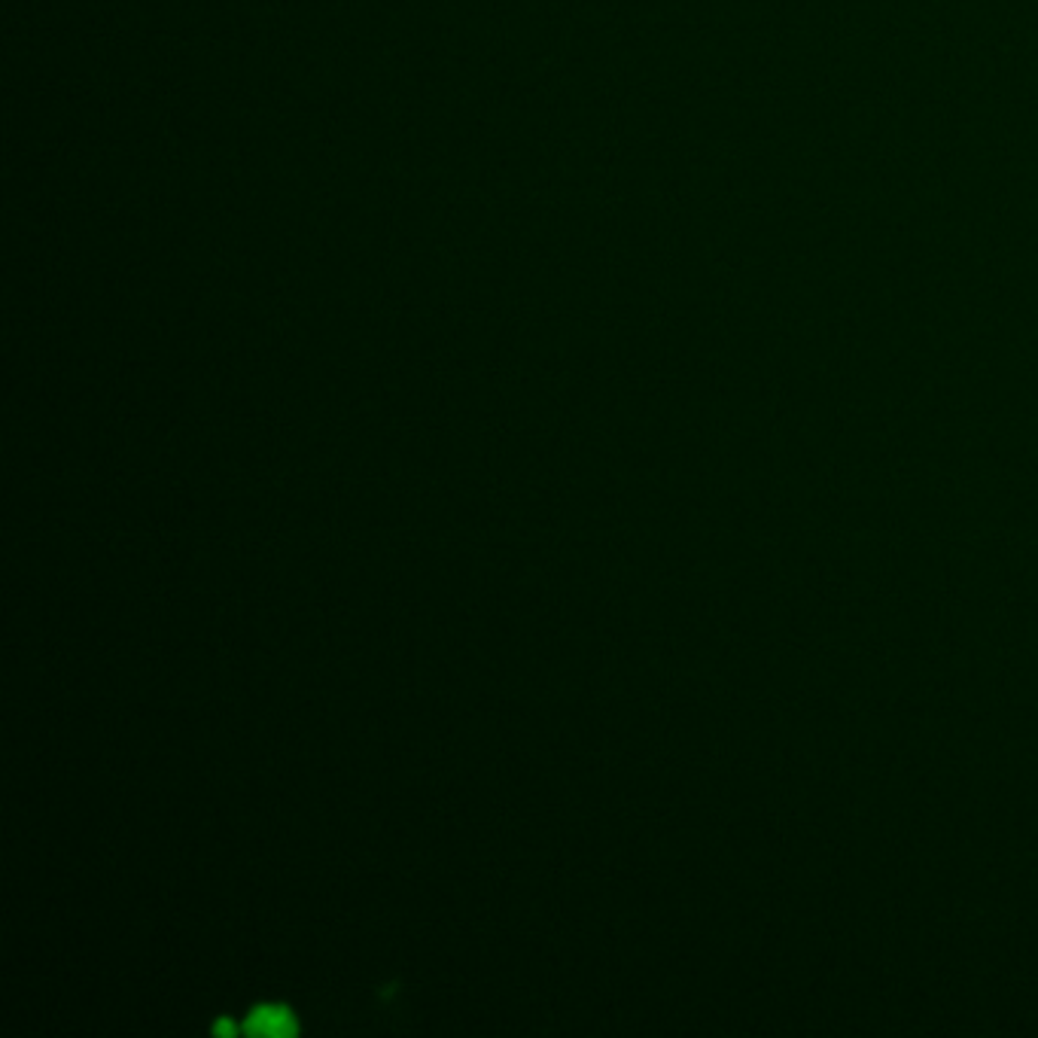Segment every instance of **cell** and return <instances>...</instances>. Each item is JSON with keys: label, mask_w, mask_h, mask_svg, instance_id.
Segmentation results:
<instances>
[{"label": "cell", "mask_w": 1038, "mask_h": 1038, "mask_svg": "<svg viewBox=\"0 0 1038 1038\" xmlns=\"http://www.w3.org/2000/svg\"><path fill=\"white\" fill-rule=\"evenodd\" d=\"M251 1032H272V1036H289V1032H296V1020H293V1014L287 1008H280V1005H263V1008H256L251 1014V1024H247Z\"/></svg>", "instance_id": "1"}, {"label": "cell", "mask_w": 1038, "mask_h": 1038, "mask_svg": "<svg viewBox=\"0 0 1038 1038\" xmlns=\"http://www.w3.org/2000/svg\"><path fill=\"white\" fill-rule=\"evenodd\" d=\"M216 1032H225V1036H229V1032H235V1026L225 1024V1020H223V1024H216Z\"/></svg>", "instance_id": "2"}]
</instances>
